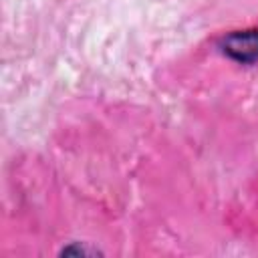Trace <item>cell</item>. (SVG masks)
Wrapping results in <instances>:
<instances>
[{
	"instance_id": "1",
	"label": "cell",
	"mask_w": 258,
	"mask_h": 258,
	"mask_svg": "<svg viewBox=\"0 0 258 258\" xmlns=\"http://www.w3.org/2000/svg\"><path fill=\"white\" fill-rule=\"evenodd\" d=\"M222 50L242 62V64H252L258 60V30H238L228 34L222 40Z\"/></svg>"
}]
</instances>
